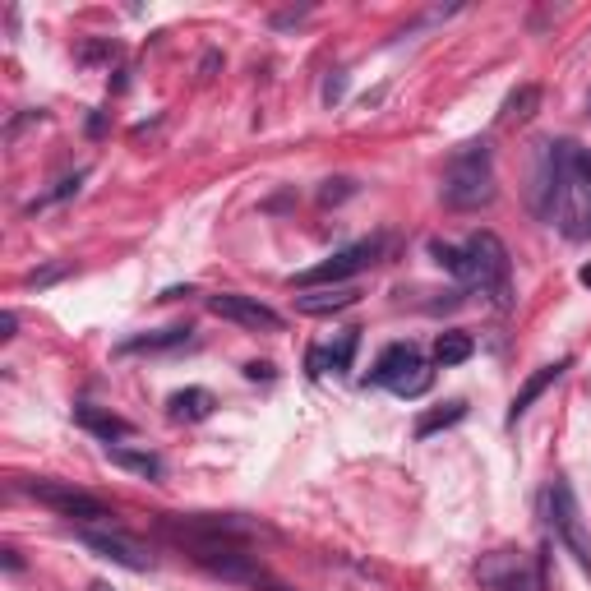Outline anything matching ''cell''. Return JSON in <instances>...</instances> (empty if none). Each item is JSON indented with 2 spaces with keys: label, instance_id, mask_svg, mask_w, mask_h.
<instances>
[{
  "label": "cell",
  "instance_id": "obj_1",
  "mask_svg": "<svg viewBox=\"0 0 591 591\" xmlns=\"http://www.w3.org/2000/svg\"><path fill=\"white\" fill-rule=\"evenodd\" d=\"M550 153H555V167H559L555 222L568 241H587L591 236V153L578 148L573 139H555Z\"/></svg>",
  "mask_w": 591,
  "mask_h": 591
},
{
  "label": "cell",
  "instance_id": "obj_2",
  "mask_svg": "<svg viewBox=\"0 0 591 591\" xmlns=\"http://www.w3.org/2000/svg\"><path fill=\"white\" fill-rule=\"evenodd\" d=\"M448 208H458V213H476V208L495 204V157H490V144L476 139V144H462L458 153L448 157L444 167V185H439Z\"/></svg>",
  "mask_w": 591,
  "mask_h": 591
},
{
  "label": "cell",
  "instance_id": "obj_3",
  "mask_svg": "<svg viewBox=\"0 0 591 591\" xmlns=\"http://www.w3.org/2000/svg\"><path fill=\"white\" fill-rule=\"evenodd\" d=\"M476 578L490 591H545V555H522V550H490L476 564Z\"/></svg>",
  "mask_w": 591,
  "mask_h": 591
},
{
  "label": "cell",
  "instance_id": "obj_4",
  "mask_svg": "<svg viewBox=\"0 0 591 591\" xmlns=\"http://www.w3.org/2000/svg\"><path fill=\"white\" fill-rule=\"evenodd\" d=\"M545 513H550V527H555V536L564 541V550L578 559V568L591 578V531H587V522H582L578 495H573V485H568L564 476H555L550 490H545Z\"/></svg>",
  "mask_w": 591,
  "mask_h": 591
},
{
  "label": "cell",
  "instance_id": "obj_5",
  "mask_svg": "<svg viewBox=\"0 0 591 591\" xmlns=\"http://www.w3.org/2000/svg\"><path fill=\"white\" fill-rule=\"evenodd\" d=\"M379 254H384V236H370V241H356L347 245V250H338L333 259H324V264L305 268V273H296V287L310 291V287H342V282H351L356 273H365V268L379 264Z\"/></svg>",
  "mask_w": 591,
  "mask_h": 591
},
{
  "label": "cell",
  "instance_id": "obj_6",
  "mask_svg": "<svg viewBox=\"0 0 591 591\" xmlns=\"http://www.w3.org/2000/svg\"><path fill=\"white\" fill-rule=\"evenodd\" d=\"M467 254H471V264H476V287L490 296V301L499 305V310H508L513 305V287H508V250L504 241H499L495 231H476L467 241Z\"/></svg>",
  "mask_w": 591,
  "mask_h": 591
},
{
  "label": "cell",
  "instance_id": "obj_7",
  "mask_svg": "<svg viewBox=\"0 0 591 591\" xmlns=\"http://www.w3.org/2000/svg\"><path fill=\"white\" fill-rule=\"evenodd\" d=\"M24 490L37 504H47L51 513H61V518H70V522H111L116 518L102 499L79 490V485H70V481H28Z\"/></svg>",
  "mask_w": 591,
  "mask_h": 591
},
{
  "label": "cell",
  "instance_id": "obj_8",
  "mask_svg": "<svg viewBox=\"0 0 591 591\" xmlns=\"http://www.w3.org/2000/svg\"><path fill=\"white\" fill-rule=\"evenodd\" d=\"M208 310L218 319H231V324L250 328V333H282V314L273 305L254 301V296H241V291H222V296H208Z\"/></svg>",
  "mask_w": 591,
  "mask_h": 591
},
{
  "label": "cell",
  "instance_id": "obj_9",
  "mask_svg": "<svg viewBox=\"0 0 591 591\" xmlns=\"http://www.w3.org/2000/svg\"><path fill=\"white\" fill-rule=\"evenodd\" d=\"M79 541H84L97 559H111V564L130 568V573H148V568L157 564V559L148 555V545L130 541L125 531H97V527H84V531H79Z\"/></svg>",
  "mask_w": 591,
  "mask_h": 591
},
{
  "label": "cell",
  "instance_id": "obj_10",
  "mask_svg": "<svg viewBox=\"0 0 591 591\" xmlns=\"http://www.w3.org/2000/svg\"><path fill=\"white\" fill-rule=\"evenodd\" d=\"M194 559H199V568H208L213 578H227V582H254L259 578L254 555H245L241 545H231V541H199L194 545Z\"/></svg>",
  "mask_w": 591,
  "mask_h": 591
},
{
  "label": "cell",
  "instance_id": "obj_11",
  "mask_svg": "<svg viewBox=\"0 0 591 591\" xmlns=\"http://www.w3.org/2000/svg\"><path fill=\"white\" fill-rule=\"evenodd\" d=\"M531 213L545 222H555V204H559V167H555V153L550 144H541V157H536V171H531Z\"/></svg>",
  "mask_w": 591,
  "mask_h": 591
},
{
  "label": "cell",
  "instance_id": "obj_12",
  "mask_svg": "<svg viewBox=\"0 0 591 591\" xmlns=\"http://www.w3.org/2000/svg\"><path fill=\"white\" fill-rule=\"evenodd\" d=\"M564 370H573V356H564V361H555V365H541V370L531 374L527 384L518 388V398H513V407H508V425H518L522 416L531 411V402L541 398V393H545L550 384H559V379H564Z\"/></svg>",
  "mask_w": 591,
  "mask_h": 591
},
{
  "label": "cell",
  "instance_id": "obj_13",
  "mask_svg": "<svg viewBox=\"0 0 591 591\" xmlns=\"http://www.w3.org/2000/svg\"><path fill=\"white\" fill-rule=\"evenodd\" d=\"M74 421L84 425L88 435L102 439V444H116V439H130L134 435V425L125 421V416H116V411H102V407H93V402H79V407H74Z\"/></svg>",
  "mask_w": 591,
  "mask_h": 591
},
{
  "label": "cell",
  "instance_id": "obj_14",
  "mask_svg": "<svg viewBox=\"0 0 591 591\" xmlns=\"http://www.w3.org/2000/svg\"><path fill=\"white\" fill-rule=\"evenodd\" d=\"M356 301H361V291H356V287H324V291H301V296H296V310L319 319V314L351 310Z\"/></svg>",
  "mask_w": 591,
  "mask_h": 591
},
{
  "label": "cell",
  "instance_id": "obj_15",
  "mask_svg": "<svg viewBox=\"0 0 591 591\" xmlns=\"http://www.w3.org/2000/svg\"><path fill=\"white\" fill-rule=\"evenodd\" d=\"M107 462L111 467L130 471V476H144V481H162V458L157 453H144V448H125V444H107Z\"/></svg>",
  "mask_w": 591,
  "mask_h": 591
},
{
  "label": "cell",
  "instance_id": "obj_16",
  "mask_svg": "<svg viewBox=\"0 0 591 591\" xmlns=\"http://www.w3.org/2000/svg\"><path fill=\"white\" fill-rule=\"evenodd\" d=\"M218 407V398L208 393V388H181V393H171L167 398V416L171 421H208Z\"/></svg>",
  "mask_w": 591,
  "mask_h": 591
},
{
  "label": "cell",
  "instance_id": "obj_17",
  "mask_svg": "<svg viewBox=\"0 0 591 591\" xmlns=\"http://www.w3.org/2000/svg\"><path fill=\"white\" fill-rule=\"evenodd\" d=\"M190 333H194L190 324L157 328V333H139V338H125L116 351H121V356H134V351H176V347H185V342H190Z\"/></svg>",
  "mask_w": 591,
  "mask_h": 591
},
{
  "label": "cell",
  "instance_id": "obj_18",
  "mask_svg": "<svg viewBox=\"0 0 591 591\" xmlns=\"http://www.w3.org/2000/svg\"><path fill=\"white\" fill-rule=\"evenodd\" d=\"M541 111V84H518L499 107V125H527Z\"/></svg>",
  "mask_w": 591,
  "mask_h": 591
},
{
  "label": "cell",
  "instance_id": "obj_19",
  "mask_svg": "<svg viewBox=\"0 0 591 591\" xmlns=\"http://www.w3.org/2000/svg\"><path fill=\"white\" fill-rule=\"evenodd\" d=\"M430 259H435L444 273H453L458 282H476V264H471V254L458 250V245L448 241H430Z\"/></svg>",
  "mask_w": 591,
  "mask_h": 591
},
{
  "label": "cell",
  "instance_id": "obj_20",
  "mask_svg": "<svg viewBox=\"0 0 591 591\" xmlns=\"http://www.w3.org/2000/svg\"><path fill=\"white\" fill-rule=\"evenodd\" d=\"M421 361V356H416V347H407V342H398V347H388L384 356H379V365H374L370 370V384H393V379H398L402 370H407V365H416Z\"/></svg>",
  "mask_w": 591,
  "mask_h": 591
},
{
  "label": "cell",
  "instance_id": "obj_21",
  "mask_svg": "<svg viewBox=\"0 0 591 591\" xmlns=\"http://www.w3.org/2000/svg\"><path fill=\"white\" fill-rule=\"evenodd\" d=\"M430 384H435V370H430L425 361H416V365H407V370H402L388 388H393L398 398H421V393H425Z\"/></svg>",
  "mask_w": 591,
  "mask_h": 591
},
{
  "label": "cell",
  "instance_id": "obj_22",
  "mask_svg": "<svg viewBox=\"0 0 591 591\" xmlns=\"http://www.w3.org/2000/svg\"><path fill=\"white\" fill-rule=\"evenodd\" d=\"M462 416H467V402H448V407H439V411H430V416L416 421V439L439 435V430H448V425H458Z\"/></svg>",
  "mask_w": 591,
  "mask_h": 591
},
{
  "label": "cell",
  "instance_id": "obj_23",
  "mask_svg": "<svg viewBox=\"0 0 591 591\" xmlns=\"http://www.w3.org/2000/svg\"><path fill=\"white\" fill-rule=\"evenodd\" d=\"M471 351H476V342H471L467 333H444V338L435 342V361L439 365H462V361H471Z\"/></svg>",
  "mask_w": 591,
  "mask_h": 591
},
{
  "label": "cell",
  "instance_id": "obj_24",
  "mask_svg": "<svg viewBox=\"0 0 591 591\" xmlns=\"http://www.w3.org/2000/svg\"><path fill=\"white\" fill-rule=\"evenodd\" d=\"M356 347H361V328H347L338 338V347H328V361H333V374H347L351 361H356Z\"/></svg>",
  "mask_w": 591,
  "mask_h": 591
},
{
  "label": "cell",
  "instance_id": "obj_25",
  "mask_svg": "<svg viewBox=\"0 0 591 591\" xmlns=\"http://www.w3.org/2000/svg\"><path fill=\"white\" fill-rule=\"evenodd\" d=\"M88 171H74V176H65V181H56V190H47L37 204H28V213H37V208H47V204H61V199H70V194H79V185H84Z\"/></svg>",
  "mask_w": 591,
  "mask_h": 591
},
{
  "label": "cell",
  "instance_id": "obj_26",
  "mask_svg": "<svg viewBox=\"0 0 591 591\" xmlns=\"http://www.w3.org/2000/svg\"><path fill=\"white\" fill-rule=\"evenodd\" d=\"M65 273H70V264H47V268H33V273L24 278V287H37V291H42V287H51V282H61Z\"/></svg>",
  "mask_w": 591,
  "mask_h": 591
},
{
  "label": "cell",
  "instance_id": "obj_27",
  "mask_svg": "<svg viewBox=\"0 0 591 591\" xmlns=\"http://www.w3.org/2000/svg\"><path fill=\"white\" fill-rule=\"evenodd\" d=\"M351 194H356V181H328L324 190H319V199H324V204H342Z\"/></svg>",
  "mask_w": 591,
  "mask_h": 591
},
{
  "label": "cell",
  "instance_id": "obj_28",
  "mask_svg": "<svg viewBox=\"0 0 591 591\" xmlns=\"http://www.w3.org/2000/svg\"><path fill=\"white\" fill-rule=\"evenodd\" d=\"M342 97H347V74L333 70V74H328V84H324V102H328V107H338Z\"/></svg>",
  "mask_w": 591,
  "mask_h": 591
},
{
  "label": "cell",
  "instance_id": "obj_29",
  "mask_svg": "<svg viewBox=\"0 0 591 591\" xmlns=\"http://www.w3.org/2000/svg\"><path fill=\"white\" fill-rule=\"evenodd\" d=\"M241 374H245V379H254V384H273V379H278V370H273V361H250Z\"/></svg>",
  "mask_w": 591,
  "mask_h": 591
},
{
  "label": "cell",
  "instance_id": "obj_30",
  "mask_svg": "<svg viewBox=\"0 0 591 591\" xmlns=\"http://www.w3.org/2000/svg\"><path fill=\"white\" fill-rule=\"evenodd\" d=\"M107 56H116V42H97V47H84V51H79V61H88V65H93V61H107Z\"/></svg>",
  "mask_w": 591,
  "mask_h": 591
},
{
  "label": "cell",
  "instance_id": "obj_31",
  "mask_svg": "<svg viewBox=\"0 0 591 591\" xmlns=\"http://www.w3.org/2000/svg\"><path fill=\"white\" fill-rule=\"evenodd\" d=\"M305 14H310V5H305V10H282L278 19H273V28H291V24H301Z\"/></svg>",
  "mask_w": 591,
  "mask_h": 591
},
{
  "label": "cell",
  "instance_id": "obj_32",
  "mask_svg": "<svg viewBox=\"0 0 591 591\" xmlns=\"http://www.w3.org/2000/svg\"><path fill=\"white\" fill-rule=\"evenodd\" d=\"M14 328H19V319L5 310V314H0V342H10V338H14Z\"/></svg>",
  "mask_w": 591,
  "mask_h": 591
},
{
  "label": "cell",
  "instance_id": "obj_33",
  "mask_svg": "<svg viewBox=\"0 0 591 591\" xmlns=\"http://www.w3.org/2000/svg\"><path fill=\"white\" fill-rule=\"evenodd\" d=\"M181 296H194V287H167L157 301H181Z\"/></svg>",
  "mask_w": 591,
  "mask_h": 591
},
{
  "label": "cell",
  "instance_id": "obj_34",
  "mask_svg": "<svg viewBox=\"0 0 591 591\" xmlns=\"http://www.w3.org/2000/svg\"><path fill=\"white\" fill-rule=\"evenodd\" d=\"M102 130H107V116H102V111H93V116H88V134H93V139H97V134H102Z\"/></svg>",
  "mask_w": 591,
  "mask_h": 591
},
{
  "label": "cell",
  "instance_id": "obj_35",
  "mask_svg": "<svg viewBox=\"0 0 591 591\" xmlns=\"http://www.w3.org/2000/svg\"><path fill=\"white\" fill-rule=\"evenodd\" d=\"M218 65H222V56H218V51H208V56H204V79H213V70H218Z\"/></svg>",
  "mask_w": 591,
  "mask_h": 591
},
{
  "label": "cell",
  "instance_id": "obj_36",
  "mask_svg": "<svg viewBox=\"0 0 591 591\" xmlns=\"http://www.w3.org/2000/svg\"><path fill=\"white\" fill-rule=\"evenodd\" d=\"M5 568H10V573H19V568H24V559H19V550H5Z\"/></svg>",
  "mask_w": 591,
  "mask_h": 591
},
{
  "label": "cell",
  "instance_id": "obj_37",
  "mask_svg": "<svg viewBox=\"0 0 591 591\" xmlns=\"http://www.w3.org/2000/svg\"><path fill=\"white\" fill-rule=\"evenodd\" d=\"M578 282H582V287H591V264H587V268H582V273H578Z\"/></svg>",
  "mask_w": 591,
  "mask_h": 591
},
{
  "label": "cell",
  "instance_id": "obj_38",
  "mask_svg": "<svg viewBox=\"0 0 591 591\" xmlns=\"http://www.w3.org/2000/svg\"><path fill=\"white\" fill-rule=\"evenodd\" d=\"M88 591H111V587H107V582H93V587H88Z\"/></svg>",
  "mask_w": 591,
  "mask_h": 591
},
{
  "label": "cell",
  "instance_id": "obj_39",
  "mask_svg": "<svg viewBox=\"0 0 591 591\" xmlns=\"http://www.w3.org/2000/svg\"><path fill=\"white\" fill-rule=\"evenodd\" d=\"M273 591H282V587H273Z\"/></svg>",
  "mask_w": 591,
  "mask_h": 591
}]
</instances>
